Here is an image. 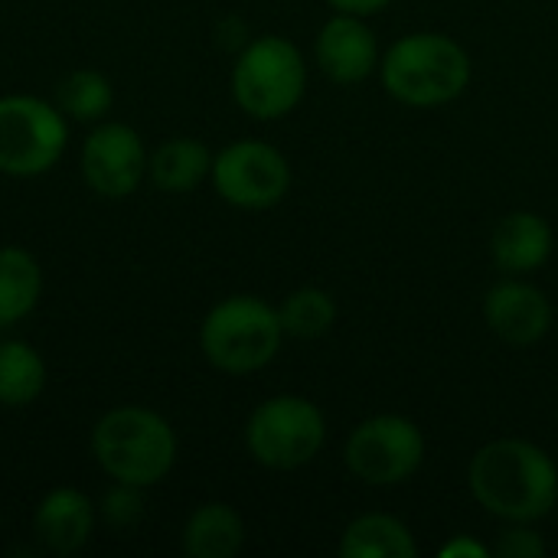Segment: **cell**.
I'll use <instances>...</instances> for the list:
<instances>
[{
	"instance_id": "obj_1",
	"label": "cell",
	"mask_w": 558,
	"mask_h": 558,
	"mask_svg": "<svg viewBox=\"0 0 558 558\" xmlns=\"http://www.w3.org/2000/svg\"><path fill=\"white\" fill-rule=\"evenodd\" d=\"M468 490L500 523H539L558 507V464L526 438H494L474 451Z\"/></svg>"
},
{
	"instance_id": "obj_2",
	"label": "cell",
	"mask_w": 558,
	"mask_h": 558,
	"mask_svg": "<svg viewBox=\"0 0 558 558\" xmlns=\"http://www.w3.org/2000/svg\"><path fill=\"white\" fill-rule=\"evenodd\" d=\"M88 451L108 481L150 490L177 468L180 441L160 412L147 405H118L92 425Z\"/></svg>"
},
{
	"instance_id": "obj_3",
	"label": "cell",
	"mask_w": 558,
	"mask_h": 558,
	"mask_svg": "<svg viewBox=\"0 0 558 558\" xmlns=\"http://www.w3.org/2000/svg\"><path fill=\"white\" fill-rule=\"evenodd\" d=\"M376 75L386 95L405 108H445L468 92L474 62L454 36L415 29L383 52Z\"/></svg>"
},
{
	"instance_id": "obj_4",
	"label": "cell",
	"mask_w": 558,
	"mask_h": 558,
	"mask_svg": "<svg viewBox=\"0 0 558 558\" xmlns=\"http://www.w3.org/2000/svg\"><path fill=\"white\" fill-rule=\"evenodd\" d=\"M284 343L278 307L258 294L216 301L199 324V353L222 376H252L275 363Z\"/></svg>"
},
{
	"instance_id": "obj_5",
	"label": "cell",
	"mask_w": 558,
	"mask_h": 558,
	"mask_svg": "<svg viewBox=\"0 0 558 558\" xmlns=\"http://www.w3.org/2000/svg\"><path fill=\"white\" fill-rule=\"evenodd\" d=\"M232 101L252 121L288 118L307 92V62L298 43L281 33L252 36L232 62Z\"/></svg>"
},
{
	"instance_id": "obj_6",
	"label": "cell",
	"mask_w": 558,
	"mask_h": 558,
	"mask_svg": "<svg viewBox=\"0 0 558 558\" xmlns=\"http://www.w3.org/2000/svg\"><path fill=\"white\" fill-rule=\"evenodd\" d=\"M327 445V418L317 402L281 392L258 402L245 422V451L265 471H301Z\"/></svg>"
},
{
	"instance_id": "obj_7",
	"label": "cell",
	"mask_w": 558,
	"mask_h": 558,
	"mask_svg": "<svg viewBox=\"0 0 558 558\" xmlns=\"http://www.w3.org/2000/svg\"><path fill=\"white\" fill-rule=\"evenodd\" d=\"M69 147V118L56 101L10 92L0 95V173L13 180L46 177Z\"/></svg>"
},
{
	"instance_id": "obj_8",
	"label": "cell",
	"mask_w": 558,
	"mask_h": 558,
	"mask_svg": "<svg viewBox=\"0 0 558 558\" xmlns=\"http://www.w3.org/2000/svg\"><path fill=\"white\" fill-rule=\"evenodd\" d=\"M425 458H428L425 432L412 418L392 412L363 418L343 445L347 471L360 484L379 490L409 484L422 471Z\"/></svg>"
},
{
	"instance_id": "obj_9",
	"label": "cell",
	"mask_w": 558,
	"mask_h": 558,
	"mask_svg": "<svg viewBox=\"0 0 558 558\" xmlns=\"http://www.w3.org/2000/svg\"><path fill=\"white\" fill-rule=\"evenodd\" d=\"M209 183L222 203L245 213H262L288 196L291 163L275 144L262 137H239L213 154Z\"/></svg>"
},
{
	"instance_id": "obj_10",
	"label": "cell",
	"mask_w": 558,
	"mask_h": 558,
	"mask_svg": "<svg viewBox=\"0 0 558 558\" xmlns=\"http://www.w3.org/2000/svg\"><path fill=\"white\" fill-rule=\"evenodd\" d=\"M144 137L124 121H98L78 150L85 186L101 199H128L147 180Z\"/></svg>"
},
{
	"instance_id": "obj_11",
	"label": "cell",
	"mask_w": 558,
	"mask_h": 558,
	"mask_svg": "<svg viewBox=\"0 0 558 558\" xmlns=\"http://www.w3.org/2000/svg\"><path fill=\"white\" fill-rule=\"evenodd\" d=\"M484 324L500 343L526 350L549 337L556 324V307L549 294L530 278L504 275L484 298Z\"/></svg>"
},
{
	"instance_id": "obj_12",
	"label": "cell",
	"mask_w": 558,
	"mask_h": 558,
	"mask_svg": "<svg viewBox=\"0 0 558 558\" xmlns=\"http://www.w3.org/2000/svg\"><path fill=\"white\" fill-rule=\"evenodd\" d=\"M366 20L369 16L333 10V16H327L317 29L314 62L333 85H363L379 72L383 49Z\"/></svg>"
},
{
	"instance_id": "obj_13",
	"label": "cell",
	"mask_w": 558,
	"mask_h": 558,
	"mask_svg": "<svg viewBox=\"0 0 558 558\" xmlns=\"http://www.w3.org/2000/svg\"><path fill=\"white\" fill-rule=\"evenodd\" d=\"M553 248H556L553 222L533 209L507 213L490 232V258L504 275H517V278L536 275L539 268L549 265Z\"/></svg>"
},
{
	"instance_id": "obj_14",
	"label": "cell",
	"mask_w": 558,
	"mask_h": 558,
	"mask_svg": "<svg viewBox=\"0 0 558 558\" xmlns=\"http://www.w3.org/2000/svg\"><path fill=\"white\" fill-rule=\"evenodd\" d=\"M98 526V504L75 487H52L33 513V533L52 556H72L85 549Z\"/></svg>"
},
{
	"instance_id": "obj_15",
	"label": "cell",
	"mask_w": 558,
	"mask_h": 558,
	"mask_svg": "<svg viewBox=\"0 0 558 558\" xmlns=\"http://www.w3.org/2000/svg\"><path fill=\"white\" fill-rule=\"evenodd\" d=\"M180 546L190 558H235L245 546V520L222 500L199 504L183 523Z\"/></svg>"
},
{
	"instance_id": "obj_16",
	"label": "cell",
	"mask_w": 558,
	"mask_h": 558,
	"mask_svg": "<svg viewBox=\"0 0 558 558\" xmlns=\"http://www.w3.org/2000/svg\"><path fill=\"white\" fill-rule=\"evenodd\" d=\"M213 173V150L199 137H167L147 157V180L160 193H193Z\"/></svg>"
},
{
	"instance_id": "obj_17",
	"label": "cell",
	"mask_w": 558,
	"mask_h": 558,
	"mask_svg": "<svg viewBox=\"0 0 558 558\" xmlns=\"http://www.w3.org/2000/svg\"><path fill=\"white\" fill-rule=\"evenodd\" d=\"M337 553L340 558H415L418 539L392 513H360L343 526Z\"/></svg>"
},
{
	"instance_id": "obj_18",
	"label": "cell",
	"mask_w": 558,
	"mask_h": 558,
	"mask_svg": "<svg viewBox=\"0 0 558 558\" xmlns=\"http://www.w3.org/2000/svg\"><path fill=\"white\" fill-rule=\"evenodd\" d=\"M43 288L46 278L36 255L23 245H0V330H10L33 314Z\"/></svg>"
},
{
	"instance_id": "obj_19",
	"label": "cell",
	"mask_w": 558,
	"mask_h": 558,
	"mask_svg": "<svg viewBox=\"0 0 558 558\" xmlns=\"http://www.w3.org/2000/svg\"><path fill=\"white\" fill-rule=\"evenodd\" d=\"M49 386L43 353L26 340H0V409H29Z\"/></svg>"
},
{
	"instance_id": "obj_20",
	"label": "cell",
	"mask_w": 558,
	"mask_h": 558,
	"mask_svg": "<svg viewBox=\"0 0 558 558\" xmlns=\"http://www.w3.org/2000/svg\"><path fill=\"white\" fill-rule=\"evenodd\" d=\"M278 317H281L284 337H291V340H320L337 324V301H333L330 291H324L317 284H304V288H294L278 304Z\"/></svg>"
},
{
	"instance_id": "obj_21",
	"label": "cell",
	"mask_w": 558,
	"mask_h": 558,
	"mask_svg": "<svg viewBox=\"0 0 558 558\" xmlns=\"http://www.w3.org/2000/svg\"><path fill=\"white\" fill-rule=\"evenodd\" d=\"M56 105L69 121L98 124L114 105V88L98 69H75L56 85Z\"/></svg>"
},
{
	"instance_id": "obj_22",
	"label": "cell",
	"mask_w": 558,
	"mask_h": 558,
	"mask_svg": "<svg viewBox=\"0 0 558 558\" xmlns=\"http://www.w3.org/2000/svg\"><path fill=\"white\" fill-rule=\"evenodd\" d=\"M144 517V490L131 484H114L98 500V520L111 530H134Z\"/></svg>"
},
{
	"instance_id": "obj_23",
	"label": "cell",
	"mask_w": 558,
	"mask_h": 558,
	"mask_svg": "<svg viewBox=\"0 0 558 558\" xmlns=\"http://www.w3.org/2000/svg\"><path fill=\"white\" fill-rule=\"evenodd\" d=\"M549 546L536 533V523H504L490 543V558H546Z\"/></svg>"
},
{
	"instance_id": "obj_24",
	"label": "cell",
	"mask_w": 558,
	"mask_h": 558,
	"mask_svg": "<svg viewBox=\"0 0 558 558\" xmlns=\"http://www.w3.org/2000/svg\"><path fill=\"white\" fill-rule=\"evenodd\" d=\"M438 558H490V546L481 543V539L471 536V533H458L454 539H448V543L438 549Z\"/></svg>"
},
{
	"instance_id": "obj_25",
	"label": "cell",
	"mask_w": 558,
	"mask_h": 558,
	"mask_svg": "<svg viewBox=\"0 0 558 558\" xmlns=\"http://www.w3.org/2000/svg\"><path fill=\"white\" fill-rule=\"evenodd\" d=\"M340 13H356V16H376L383 13L392 0H327Z\"/></svg>"
}]
</instances>
